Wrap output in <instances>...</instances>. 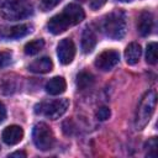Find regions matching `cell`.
<instances>
[{"mask_svg":"<svg viewBox=\"0 0 158 158\" xmlns=\"http://www.w3.org/2000/svg\"><path fill=\"white\" fill-rule=\"evenodd\" d=\"M157 43L156 42H151L147 46L146 49V60L148 64H156L157 63Z\"/></svg>","mask_w":158,"mask_h":158,"instance_id":"cell-18","label":"cell"},{"mask_svg":"<svg viewBox=\"0 0 158 158\" xmlns=\"http://www.w3.org/2000/svg\"><path fill=\"white\" fill-rule=\"evenodd\" d=\"M120 1H132V0H120Z\"/></svg>","mask_w":158,"mask_h":158,"instance_id":"cell-27","label":"cell"},{"mask_svg":"<svg viewBox=\"0 0 158 158\" xmlns=\"http://www.w3.org/2000/svg\"><path fill=\"white\" fill-rule=\"evenodd\" d=\"M96 42H98V38H96L94 30L90 27H85L83 31V35H81V49H83V52L90 53L94 49V47L96 46Z\"/></svg>","mask_w":158,"mask_h":158,"instance_id":"cell-13","label":"cell"},{"mask_svg":"<svg viewBox=\"0 0 158 158\" xmlns=\"http://www.w3.org/2000/svg\"><path fill=\"white\" fill-rule=\"evenodd\" d=\"M32 139L35 146L41 151L52 149L54 144V135L49 126L44 122H38L35 125L32 131Z\"/></svg>","mask_w":158,"mask_h":158,"instance_id":"cell-6","label":"cell"},{"mask_svg":"<svg viewBox=\"0 0 158 158\" xmlns=\"http://www.w3.org/2000/svg\"><path fill=\"white\" fill-rule=\"evenodd\" d=\"M32 26L27 25V23H22V25H17V26H12L10 28H6L4 31H1L0 36L4 38H21L27 36L28 33L32 32Z\"/></svg>","mask_w":158,"mask_h":158,"instance_id":"cell-10","label":"cell"},{"mask_svg":"<svg viewBox=\"0 0 158 158\" xmlns=\"http://www.w3.org/2000/svg\"><path fill=\"white\" fill-rule=\"evenodd\" d=\"M0 14L5 20L17 21L30 17L33 14V6L28 0H7L1 5Z\"/></svg>","mask_w":158,"mask_h":158,"instance_id":"cell-3","label":"cell"},{"mask_svg":"<svg viewBox=\"0 0 158 158\" xmlns=\"http://www.w3.org/2000/svg\"><path fill=\"white\" fill-rule=\"evenodd\" d=\"M9 157H26L25 152H14L11 154H9Z\"/></svg>","mask_w":158,"mask_h":158,"instance_id":"cell-26","label":"cell"},{"mask_svg":"<svg viewBox=\"0 0 158 158\" xmlns=\"http://www.w3.org/2000/svg\"><path fill=\"white\" fill-rule=\"evenodd\" d=\"M102 30L107 37L112 40H121L127 30L126 14L120 9L107 14L102 21Z\"/></svg>","mask_w":158,"mask_h":158,"instance_id":"cell-2","label":"cell"},{"mask_svg":"<svg viewBox=\"0 0 158 158\" xmlns=\"http://www.w3.org/2000/svg\"><path fill=\"white\" fill-rule=\"evenodd\" d=\"M141 53H142V49H141V46L138 43H136V42L130 43L126 47V49H125V59H126V63L130 64V65L136 64L139 60Z\"/></svg>","mask_w":158,"mask_h":158,"instance_id":"cell-15","label":"cell"},{"mask_svg":"<svg viewBox=\"0 0 158 158\" xmlns=\"http://www.w3.org/2000/svg\"><path fill=\"white\" fill-rule=\"evenodd\" d=\"M153 28V15L149 11H142L138 16L137 30L141 36H148Z\"/></svg>","mask_w":158,"mask_h":158,"instance_id":"cell-11","label":"cell"},{"mask_svg":"<svg viewBox=\"0 0 158 158\" xmlns=\"http://www.w3.org/2000/svg\"><path fill=\"white\" fill-rule=\"evenodd\" d=\"M84 17H85L84 10L79 5L69 4L63 9L60 14L49 19V21L47 22V30L53 35H59L64 32L68 27L81 22Z\"/></svg>","mask_w":158,"mask_h":158,"instance_id":"cell-1","label":"cell"},{"mask_svg":"<svg viewBox=\"0 0 158 158\" xmlns=\"http://www.w3.org/2000/svg\"><path fill=\"white\" fill-rule=\"evenodd\" d=\"M156 104H157V95L154 90H148L143 98L139 101V105L136 111V117H135V127L136 130H143L149 120L152 118L154 110H156Z\"/></svg>","mask_w":158,"mask_h":158,"instance_id":"cell-4","label":"cell"},{"mask_svg":"<svg viewBox=\"0 0 158 158\" xmlns=\"http://www.w3.org/2000/svg\"><path fill=\"white\" fill-rule=\"evenodd\" d=\"M53 69V62L51 58L48 57H42L38 58L36 60H33L30 65H28V70L32 73H37V74H44V73H49Z\"/></svg>","mask_w":158,"mask_h":158,"instance_id":"cell-12","label":"cell"},{"mask_svg":"<svg viewBox=\"0 0 158 158\" xmlns=\"http://www.w3.org/2000/svg\"><path fill=\"white\" fill-rule=\"evenodd\" d=\"M93 83H94V77L89 72L83 70L77 75V86L80 90H85V89L90 88L93 85Z\"/></svg>","mask_w":158,"mask_h":158,"instance_id":"cell-16","label":"cell"},{"mask_svg":"<svg viewBox=\"0 0 158 158\" xmlns=\"http://www.w3.org/2000/svg\"><path fill=\"white\" fill-rule=\"evenodd\" d=\"M146 148L148 149L147 152L148 157H156L157 156V138L152 137L151 139H148V142L146 143Z\"/></svg>","mask_w":158,"mask_h":158,"instance_id":"cell-21","label":"cell"},{"mask_svg":"<svg viewBox=\"0 0 158 158\" xmlns=\"http://www.w3.org/2000/svg\"><path fill=\"white\" fill-rule=\"evenodd\" d=\"M105 2H106V0H90V9L98 10V9H100Z\"/></svg>","mask_w":158,"mask_h":158,"instance_id":"cell-24","label":"cell"},{"mask_svg":"<svg viewBox=\"0 0 158 158\" xmlns=\"http://www.w3.org/2000/svg\"><path fill=\"white\" fill-rule=\"evenodd\" d=\"M110 115H111V111H110V109L106 107V106H101V107H99V110L96 111V118L100 120V121L107 120V118L110 117Z\"/></svg>","mask_w":158,"mask_h":158,"instance_id":"cell-23","label":"cell"},{"mask_svg":"<svg viewBox=\"0 0 158 158\" xmlns=\"http://www.w3.org/2000/svg\"><path fill=\"white\" fill-rule=\"evenodd\" d=\"M78 1H81L83 2V1H86V0H78Z\"/></svg>","mask_w":158,"mask_h":158,"instance_id":"cell-28","label":"cell"},{"mask_svg":"<svg viewBox=\"0 0 158 158\" xmlns=\"http://www.w3.org/2000/svg\"><path fill=\"white\" fill-rule=\"evenodd\" d=\"M57 56L62 64H69L75 56V46L70 38H63L57 46Z\"/></svg>","mask_w":158,"mask_h":158,"instance_id":"cell-8","label":"cell"},{"mask_svg":"<svg viewBox=\"0 0 158 158\" xmlns=\"http://www.w3.org/2000/svg\"><path fill=\"white\" fill-rule=\"evenodd\" d=\"M67 83L63 77H54L49 79L46 84V91L49 95H59L65 91Z\"/></svg>","mask_w":158,"mask_h":158,"instance_id":"cell-14","label":"cell"},{"mask_svg":"<svg viewBox=\"0 0 158 158\" xmlns=\"http://www.w3.org/2000/svg\"><path fill=\"white\" fill-rule=\"evenodd\" d=\"M68 107H69L68 99H56L37 104L35 106V112L37 115L48 117L51 120H57L65 114Z\"/></svg>","mask_w":158,"mask_h":158,"instance_id":"cell-5","label":"cell"},{"mask_svg":"<svg viewBox=\"0 0 158 158\" xmlns=\"http://www.w3.org/2000/svg\"><path fill=\"white\" fill-rule=\"evenodd\" d=\"M16 90V84L14 79H6L2 78V80L0 81V93L2 94H11Z\"/></svg>","mask_w":158,"mask_h":158,"instance_id":"cell-19","label":"cell"},{"mask_svg":"<svg viewBox=\"0 0 158 158\" xmlns=\"http://www.w3.org/2000/svg\"><path fill=\"white\" fill-rule=\"evenodd\" d=\"M43 47H44V41L42 38H37V40L30 41L25 44V53L27 56H33V54L38 53L40 51H42Z\"/></svg>","mask_w":158,"mask_h":158,"instance_id":"cell-17","label":"cell"},{"mask_svg":"<svg viewBox=\"0 0 158 158\" xmlns=\"http://www.w3.org/2000/svg\"><path fill=\"white\" fill-rule=\"evenodd\" d=\"M120 59V54L115 49H106L104 52H101L96 59H95V67L99 68L100 70L107 72L110 69H112Z\"/></svg>","mask_w":158,"mask_h":158,"instance_id":"cell-7","label":"cell"},{"mask_svg":"<svg viewBox=\"0 0 158 158\" xmlns=\"http://www.w3.org/2000/svg\"><path fill=\"white\" fill-rule=\"evenodd\" d=\"M59 2L60 0H40V9L46 12V11L54 9Z\"/></svg>","mask_w":158,"mask_h":158,"instance_id":"cell-20","label":"cell"},{"mask_svg":"<svg viewBox=\"0 0 158 158\" xmlns=\"http://www.w3.org/2000/svg\"><path fill=\"white\" fill-rule=\"evenodd\" d=\"M11 52L9 51H1L0 52V68H4V67H7L10 63H11Z\"/></svg>","mask_w":158,"mask_h":158,"instance_id":"cell-22","label":"cell"},{"mask_svg":"<svg viewBox=\"0 0 158 158\" xmlns=\"http://www.w3.org/2000/svg\"><path fill=\"white\" fill-rule=\"evenodd\" d=\"M5 117H6V109H5L4 104L0 101V123L5 120Z\"/></svg>","mask_w":158,"mask_h":158,"instance_id":"cell-25","label":"cell"},{"mask_svg":"<svg viewBox=\"0 0 158 158\" xmlns=\"http://www.w3.org/2000/svg\"><path fill=\"white\" fill-rule=\"evenodd\" d=\"M23 137V130L17 125L7 126L2 131V141L9 146H15L19 142H21Z\"/></svg>","mask_w":158,"mask_h":158,"instance_id":"cell-9","label":"cell"}]
</instances>
